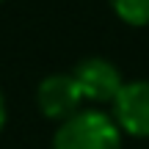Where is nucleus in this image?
I'll list each match as a JSON object with an SVG mask.
<instances>
[{
  "label": "nucleus",
  "instance_id": "f03ea898",
  "mask_svg": "<svg viewBox=\"0 0 149 149\" xmlns=\"http://www.w3.org/2000/svg\"><path fill=\"white\" fill-rule=\"evenodd\" d=\"M72 77L77 83L83 100L94 102V105H113V100L119 97V91L124 86L122 72L113 66V61L100 58V55L83 58L72 69Z\"/></svg>",
  "mask_w": 149,
  "mask_h": 149
},
{
  "label": "nucleus",
  "instance_id": "423d86ee",
  "mask_svg": "<svg viewBox=\"0 0 149 149\" xmlns=\"http://www.w3.org/2000/svg\"><path fill=\"white\" fill-rule=\"evenodd\" d=\"M6 127V97H3V88H0V130Z\"/></svg>",
  "mask_w": 149,
  "mask_h": 149
},
{
  "label": "nucleus",
  "instance_id": "0eeeda50",
  "mask_svg": "<svg viewBox=\"0 0 149 149\" xmlns=\"http://www.w3.org/2000/svg\"><path fill=\"white\" fill-rule=\"evenodd\" d=\"M0 3H6V0H0Z\"/></svg>",
  "mask_w": 149,
  "mask_h": 149
},
{
  "label": "nucleus",
  "instance_id": "f257e3e1",
  "mask_svg": "<svg viewBox=\"0 0 149 149\" xmlns=\"http://www.w3.org/2000/svg\"><path fill=\"white\" fill-rule=\"evenodd\" d=\"M50 149H122V130L97 108H83L58 124Z\"/></svg>",
  "mask_w": 149,
  "mask_h": 149
},
{
  "label": "nucleus",
  "instance_id": "20e7f679",
  "mask_svg": "<svg viewBox=\"0 0 149 149\" xmlns=\"http://www.w3.org/2000/svg\"><path fill=\"white\" fill-rule=\"evenodd\" d=\"M113 122L122 135L149 138V80H130L113 100Z\"/></svg>",
  "mask_w": 149,
  "mask_h": 149
},
{
  "label": "nucleus",
  "instance_id": "7ed1b4c3",
  "mask_svg": "<svg viewBox=\"0 0 149 149\" xmlns=\"http://www.w3.org/2000/svg\"><path fill=\"white\" fill-rule=\"evenodd\" d=\"M83 94H80L77 83H74L72 72H55L39 83L36 88V105L39 113L44 119H53V122H66L69 116H74L77 111H83Z\"/></svg>",
  "mask_w": 149,
  "mask_h": 149
},
{
  "label": "nucleus",
  "instance_id": "39448f33",
  "mask_svg": "<svg viewBox=\"0 0 149 149\" xmlns=\"http://www.w3.org/2000/svg\"><path fill=\"white\" fill-rule=\"evenodd\" d=\"M113 14L130 28H146L149 25V0H108Z\"/></svg>",
  "mask_w": 149,
  "mask_h": 149
}]
</instances>
